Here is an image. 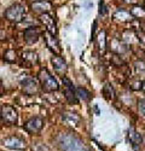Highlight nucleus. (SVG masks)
Masks as SVG:
<instances>
[{"instance_id":"nucleus-1","label":"nucleus","mask_w":145,"mask_h":151,"mask_svg":"<svg viewBox=\"0 0 145 151\" xmlns=\"http://www.w3.org/2000/svg\"><path fill=\"white\" fill-rule=\"evenodd\" d=\"M38 79L40 81L41 88L45 92H56L59 90V85L57 82V80L51 75V73L48 71L46 68L40 69L39 74H38Z\"/></svg>"},{"instance_id":"nucleus-2","label":"nucleus","mask_w":145,"mask_h":151,"mask_svg":"<svg viewBox=\"0 0 145 151\" xmlns=\"http://www.w3.org/2000/svg\"><path fill=\"white\" fill-rule=\"evenodd\" d=\"M26 15H27L26 7L18 3L12 4L10 7H7L4 14L5 18L12 23H21L24 19V17H26Z\"/></svg>"},{"instance_id":"nucleus-3","label":"nucleus","mask_w":145,"mask_h":151,"mask_svg":"<svg viewBox=\"0 0 145 151\" xmlns=\"http://www.w3.org/2000/svg\"><path fill=\"white\" fill-rule=\"evenodd\" d=\"M0 119H1L6 124H15L18 121L17 110L9 104H5L0 109Z\"/></svg>"},{"instance_id":"nucleus-4","label":"nucleus","mask_w":145,"mask_h":151,"mask_svg":"<svg viewBox=\"0 0 145 151\" xmlns=\"http://www.w3.org/2000/svg\"><path fill=\"white\" fill-rule=\"evenodd\" d=\"M39 21L41 22V24L45 27V30L47 33H50L52 35H57V33H58L57 23H56L55 18L50 14H41L39 16Z\"/></svg>"},{"instance_id":"nucleus-5","label":"nucleus","mask_w":145,"mask_h":151,"mask_svg":"<svg viewBox=\"0 0 145 151\" xmlns=\"http://www.w3.org/2000/svg\"><path fill=\"white\" fill-rule=\"evenodd\" d=\"M23 127H24V129H26L28 133L36 134V133H39L42 129V127H44V120L40 116L32 117L30 120H28L26 123H24Z\"/></svg>"},{"instance_id":"nucleus-6","label":"nucleus","mask_w":145,"mask_h":151,"mask_svg":"<svg viewBox=\"0 0 145 151\" xmlns=\"http://www.w3.org/2000/svg\"><path fill=\"white\" fill-rule=\"evenodd\" d=\"M3 145L9 149H15V150H23L27 146L26 142L17 135H11V137L5 138L3 140Z\"/></svg>"},{"instance_id":"nucleus-7","label":"nucleus","mask_w":145,"mask_h":151,"mask_svg":"<svg viewBox=\"0 0 145 151\" xmlns=\"http://www.w3.org/2000/svg\"><path fill=\"white\" fill-rule=\"evenodd\" d=\"M30 7L34 12L41 15V14H48V12L52 10L53 5L51 1H48V0H35V1L32 3Z\"/></svg>"},{"instance_id":"nucleus-8","label":"nucleus","mask_w":145,"mask_h":151,"mask_svg":"<svg viewBox=\"0 0 145 151\" xmlns=\"http://www.w3.org/2000/svg\"><path fill=\"white\" fill-rule=\"evenodd\" d=\"M21 85L23 87V91L27 94H34L39 91V83L34 78L26 76L24 79L21 80Z\"/></svg>"},{"instance_id":"nucleus-9","label":"nucleus","mask_w":145,"mask_h":151,"mask_svg":"<svg viewBox=\"0 0 145 151\" xmlns=\"http://www.w3.org/2000/svg\"><path fill=\"white\" fill-rule=\"evenodd\" d=\"M23 37H24V41L28 45H33L35 42H38L39 37H40V30L36 27H29L24 30Z\"/></svg>"},{"instance_id":"nucleus-10","label":"nucleus","mask_w":145,"mask_h":151,"mask_svg":"<svg viewBox=\"0 0 145 151\" xmlns=\"http://www.w3.org/2000/svg\"><path fill=\"white\" fill-rule=\"evenodd\" d=\"M51 63H52V65H53V69L57 73H59V74H64L68 70L67 62L64 60V58L60 56V55H55L51 58Z\"/></svg>"},{"instance_id":"nucleus-11","label":"nucleus","mask_w":145,"mask_h":151,"mask_svg":"<svg viewBox=\"0 0 145 151\" xmlns=\"http://www.w3.org/2000/svg\"><path fill=\"white\" fill-rule=\"evenodd\" d=\"M45 41L48 46V48L55 53V55H59L60 53V46H59V41L56 37V35H52L50 33L45 32Z\"/></svg>"},{"instance_id":"nucleus-12","label":"nucleus","mask_w":145,"mask_h":151,"mask_svg":"<svg viewBox=\"0 0 145 151\" xmlns=\"http://www.w3.org/2000/svg\"><path fill=\"white\" fill-rule=\"evenodd\" d=\"M128 138H129V142L132 144V147L136 151H138L139 147H140V145H141V143H143L141 134L139 132H137L134 128L132 127V128L128 129Z\"/></svg>"},{"instance_id":"nucleus-13","label":"nucleus","mask_w":145,"mask_h":151,"mask_svg":"<svg viewBox=\"0 0 145 151\" xmlns=\"http://www.w3.org/2000/svg\"><path fill=\"white\" fill-rule=\"evenodd\" d=\"M22 59L24 62V65H26V68H30V67H33L35 64H38V62H39L38 53L34 52V51H26V52H23Z\"/></svg>"},{"instance_id":"nucleus-14","label":"nucleus","mask_w":145,"mask_h":151,"mask_svg":"<svg viewBox=\"0 0 145 151\" xmlns=\"http://www.w3.org/2000/svg\"><path fill=\"white\" fill-rule=\"evenodd\" d=\"M62 120H63V122H65L69 126H78L80 123L81 119L78 114H75V112L67 111V112H63L62 114Z\"/></svg>"},{"instance_id":"nucleus-15","label":"nucleus","mask_w":145,"mask_h":151,"mask_svg":"<svg viewBox=\"0 0 145 151\" xmlns=\"http://www.w3.org/2000/svg\"><path fill=\"white\" fill-rule=\"evenodd\" d=\"M95 42H97V47H98L99 52L104 53L106 50V33L104 30L99 32V34L95 37Z\"/></svg>"},{"instance_id":"nucleus-16","label":"nucleus","mask_w":145,"mask_h":151,"mask_svg":"<svg viewBox=\"0 0 145 151\" xmlns=\"http://www.w3.org/2000/svg\"><path fill=\"white\" fill-rule=\"evenodd\" d=\"M75 94L78 99L82 100V102H88L91 99V92L87 91L85 87H75Z\"/></svg>"},{"instance_id":"nucleus-17","label":"nucleus","mask_w":145,"mask_h":151,"mask_svg":"<svg viewBox=\"0 0 145 151\" xmlns=\"http://www.w3.org/2000/svg\"><path fill=\"white\" fill-rule=\"evenodd\" d=\"M64 94H65L64 96L65 99L70 104H78L79 103V99H78V97L75 94V88H65L64 90Z\"/></svg>"},{"instance_id":"nucleus-18","label":"nucleus","mask_w":145,"mask_h":151,"mask_svg":"<svg viewBox=\"0 0 145 151\" xmlns=\"http://www.w3.org/2000/svg\"><path fill=\"white\" fill-rule=\"evenodd\" d=\"M103 96L105 97V99L108 100H114L115 99V90L111 85L106 83L104 87H103Z\"/></svg>"},{"instance_id":"nucleus-19","label":"nucleus","mask_w":145,"mask_h":151,"mask_svg":"<svg viewBox=\"0 0 145 151\" xmlns=\"http://www.w3.org/2000/svg\"><path fill=\"white\" fill-rule=\"evenodd\" d=\"M114 18L117 19V21H122V22H125V21H129V19H132V15H131V12H128V11L118 10L116 14L114 15Z\"/></svg>"},{"instance_id":"nucleus-20","label":"nucleus","mask_w":145,"mask_h":151,"mask_svg":"<svg viewBox=\"0 0 145 151\" xmlns=\"http://www.w3.org/2000/svg\"><path fill=\"white\" fill-rule=\"evenodd\" d=\"M4 59L7 62V63H15L17 60V52L15 51L14 48H9L5 51L4 53Z\"/></svg>"},{"instance_id":"nucleus-21","label":"nucleus","mask_w":145,"mask_h":151,"mask_svg":"<svg viewBox=\"0 0 145 151\" xmlns=\"http://www.w3.org/2000/svg\"><path fill=\"white\" fill-rule=\"evenodd\" d=\"M131 15H132V17H136V18L145 17V9H143L140 6H134L131 10Z\"/></svg>"},{"instance_id":"nucleus-22","label":"nucleus","mask_w":145,"mask_h":151,"mask_svg":"<svg viewBox=\"0 0 145 151\" xmlns=\"http://www.w3.org/2000/svg\"><path fill=\"white\" fill-rule=\"evenodd\" d=\"M141 87H143V81L141 80H134V81L131 82V88L133 91H139V90H141Z\"/></svg>"},{"instance_id":"nucleus-23","label":"nucleus","mask_w":145,"mask_h":151,"mask_svg":"<svg viewBox=\"0 0 145 151\" xmlns=\"http://www.w3.org/2000/svg\"><path fill=\"white\" fill-rule=\"evenodd\" d=\"M138 110L140 112V115L145 117V99H140L138 102Z\"/></svg>"},{"instance_id":"nucleus-24","label":"nucleus","mask_w":145,"mask_h":151,"mask_svg":"<svg viewBox=\"0 0 145 151\" xmlns=\"http://www.w3.org/2000/svg\"><path fill=\"white\" fill-rule=\"evenodd\" d=\"M62 81H63V85L65 86V88H75L74 85H72V82L67 76H63V75H62Z\"/></svg>"},{"instance_id":"nucleus-25","label":"nucleus","mask_w":145,"mask_h":151,"mask_svg":"<svg viewBox=\"0 0 145 151\" xmlns=\"http://www.w3.org/2000/svg\"><path fill=\"white\" fill-rule=\"evenodd\" d=\"M33 151H48V147L44 144H36L35 146H33Z\"/></svg>"},{"instance_id":"nucleus-26","label":"nucleus","mask_w":145,"mask_h":151,"mask_svg":"<svg viewBox=\"0 0 145 151\" xmlns=\"http://www.w3.org/2000/svg\"><path fill=\"white\" fill-rule=\"evenodd\" d=\"M99 14L100 15H105L106 14V7H105V4H104L103 0L99 1Z\"/></svg>"},{"instance_id":"nucleus-27","label":"nucleus","mask_w":145,"mask_h":151,"mask_svg":"<svg viewBox=\"0 0 145 151\" xmlns=\"http://www.w3.org/2000/svg\"><path fill=\"white\" fill-rule=\"evenodd\" d=\"M95 27H97V22L93 23V29H92V39H94V33H95Z\"/></svg>"},{"instance_id":"nucleus-28","label":"nucleus","mask_w":145,"mask_h":151,"mask_svg":"<svg viewBox=\"0 0 145 151\" xmlns=\"http://www.w3.org/2000/svg\"><path fill=\"white\" fill-rule=\"evenodd\" d=\"M141 90L145 92V81H143V87H141Z\"/></svg>"},{"instance_id":"nucleus-29","label":"nucleus","mask_w":145,"mask_h":151,"mask_svg":"<svg viewBox=\"0 0 145 151\" xmlns=\"http://www.w3.org/2000/svg\"><path fill=\"white\" fill-rule=\"evenodd\" d=\"M1 94H3V90L0 88V97H1Z\"/></svg>"},{"instance_id":"nucleus-30","label":"nucleus","mask_w":145,"mask_h":151,"mask_svg":"<svg viewBox=\"0 0 145 151\" xmlns=\"http://www.w3.org/2000/svg\"><path fill=\"white\" fill-rule=\"evenodd\" d=\"M144 9H145V1H144Z\"/></svg>"}]
</instances>
